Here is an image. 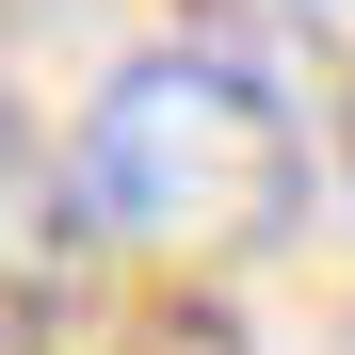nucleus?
<instances>
[{
    "label": "nucleus",
    "mask_w": 355,
    "mask_h": 355,
    "mask_svg": "<svg viewBox=\"0 0 355 355\" xmlns=\"http://www.w3.org/2000/svg\"><path fill=\"white\" fill-rule=\"evenodd\" d=\"M65 210L130 259H243L275 226H307V113L243 49H146L81 97Z\"/></svg>",
    "instance_id": "f257e3e1"
},
{
    "label": "nucleus",
    "mask_w": 355,
    "mask_h": 355,
    "mask_svg": "<svg viewBox=\"0 0 355 355\" xmlns=\"http://www.w3.org/2000/svg\"><path fill=\"white\" fill-rule=\"evenodd\" d=\"M243 17H275V33H355V0H243Z\"/></svg>",
    "instance_id": "f03ea898"
},
{
    "label": "nucleus",
    "mask_w": 355,
    "mask_h": 355,
    "mask_svg": "<svg viewBox=\"0 0 355 355\" xmlns=\"http://www.w3.org/2000/svg\"><path fill=\"white\" fill-rule=\"evenodd\" d=\"M339 178H355V113H339Z\"/></svg>",
    "instance_id": "7ed1b4c3"
}]
</instances>
